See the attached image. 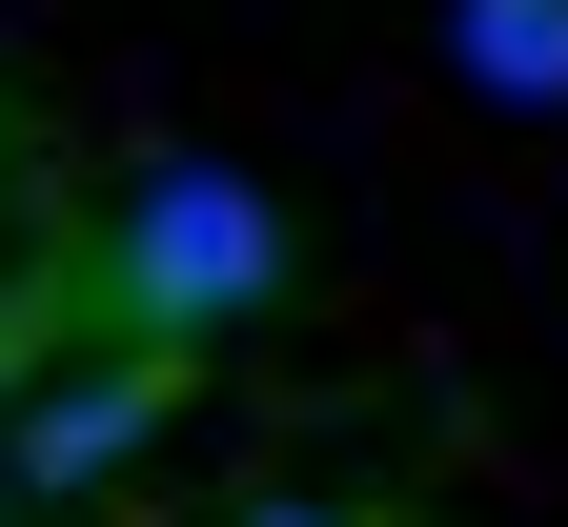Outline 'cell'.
Listing matches in <instances>:
<instances>
[{"label": "cell", "instance_id": "obj_1", "mask_svg": "<svg viewBox=\"0 0 568 527\" xmlns=\"http://www.w3.org/2000/svg\"><path fill=\"white\" fill-rule=\"evenodd\" d=\"M264 284H284V203L244 163H142L102 203V305H122V345H203V325H244Z\"/></svg>", "mask_w": 568, "mask_h": 527}, {"label": "cell", "instance_id": "obj_2", "mask_svg": "<svg viewBox=\"0 0 568 527\" xmlns=\"http://www.w3.org/2000/svg\"><path fill=\"white\" fill-rule=\"evenodd\" d=\"M163 426H183V365H163V345H122V365H61V386L0 426V467H21V487H102V467H142Z\"/></svg>", "mask_w": 568, "mask_h": 527}, {"label": "cell", "instance_id": "obj_3", "mask_svg": "<svg viewBox=\"0 0 568 527\" xmlns=\"http://www.w3.org/2000/svg\"><path fill=\"white\" fill-rule=\"evenodd\" d=\"M447 61H467V102L568 122V0H447Z\"/></svg>", "mask_w": 568, "mask_h": 527}, {"label": "cell", "instance_id": "obj_4", "mask_svg": "<svg viewBox=\"0 0 568 527\" xmlns=\"http://www.w3.org/2000/svg\"><path fill=\"white\" fill-rule=\"evenodd\" d=\"M224 527H366V507H305V487H244Z\"/></svg>", "mask_w": 568, "mask_h": 527}, {"label": "cell", "instance_id": "obj_5", "mask_svg": "<svg viewBox=\"0 0 568 527\" xmlns=\"http://www.w3.org/2000/svg\"><path fill=\"white\" fill-rule=\"evenodd\" d=\"M0 507H21V467H0Z\"/></svg>", "mask_w": 568, "mask_h": 527}]
</instances>
